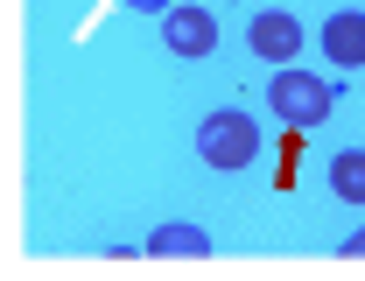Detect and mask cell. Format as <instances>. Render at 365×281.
<instances>
[{"instance_id": "6da1fadb", "label": "cell", "mask_w": 365, "mask_h": 281, "mask_svg": "<svg viewBox=\"0 0 365 281\" xmlns=\"http://www.w3.org/2000/svg\"><path fill=\"white\" fill-rule=\"evenodd\" d=\"M197 155L211 162V169H225V176H239V169H253L260 162V127H253V113H211L204 127H197Z\"/></svg>"}, {"instance_id": "7a4b0ae2", "label": "cell", "mask_w": 365, "mask_h": 281, "mask_svg": "<svg viewBox=\"0 0 365 281\" xmlns=\"http://www.w3.org/2000/svg\"><path fill=\"white\" fill-rule=\"evenodd\" d=\"M330 106H337V85L330 78H309V71H295V63H281L267 85V113H281L288 127H323L330 120Z\"/></svg>"}, {"instance_id": "3957f363", "label": "cell", "mask_w": 365, "mask_h": 281, "mask_svg": "<svg viewBox=\"0 0 365 281\" xmlns=\"http://www.w3.org/2000/svg\"><path fill=\"white\" fill-rule=\"evenodd\" d=\"M162 43L176 49V56H190V63L211 56V49H218V14L197 7V0H176V7L162 14Z\"/></svg>"}, {"instance_id": "277c9868", "label": "cell", "mask_w": 365, "mask_h": 281, "mask_svg": "<svg viewBox=\"0 0 365 281\" xmlns=\"http://www.w3.org/2000/svg\"><path fill=\"white\" fill-rule=\"evenodd\" d=\"M246 49L260 56V63H288V56H302V21L288 14V7H260L253 21H246Z\"/></svg>"}, {"instance_id": "5b68a950", "label": "cell", "mask_w": 365, "mask_h": 281, "mask_svg": "<svg viewBox=\"0 0 365 281\" xmlns=\"http://www.w3.org/2000/svg\"><path fill=\"white\" fill-rule=\"evenodd\" d=\"M323 56H330L337 71H365V14L359 7L323 14Z\"/></svg>"}, {"instance_id": "8992f818", "label": "cell", "mask_w": 365, "mask_h": 281, "mask_svg": "<svg viewBox=\"0 0 365 281\" xmlns=\"http://www.w3.org/2000/svg\"><path fill=\"white\" fill-rule=\"evenodd\" d=\"M148 260H211V233L190 225V218L155 225V233H148Z\"/></svg>"}, {"instance_id": "52a82bcc", "label": "cell", "mask_w": 365, "mask_h": 281, "mask_svg": "<svg viewBox=\"0 0 365 281\" xmlns=\"http://www.w3.org/2000/svg\"><path fill=\"white\" fill-rule=\"evenodd\" d=\"M330 190H337L344 204H365V148H344V155H330Z\"/></svg>"}, {"instance_id": "ba28073f", "label": "cell", "mask_w": 365, "mask_h": 281, "mask_svg": "<svg viewBox=\"0 0 365 281\" xmlns=\"http://www.w3.org/2000/svg\"><path fill=\"white\" fill-rule=\"evenodd\" d=\"M120 7H134V14H169L176 0H120Z\"/></svg>"}, {"instance_id": "9c48e42d", "label": "cell", "mask_w": 365, "mask_h": 281, "mask_svg": "<svg viewBox=\"0 0 365 281\" xmlns=\"http://www.w3.org/2000/svg\"><path fill=\"white\" fill-rule=\"evenodd\" d=\"M337 253H344V260H365V233H351L344 246H337Z\"/></svg>"}]
</instances>
